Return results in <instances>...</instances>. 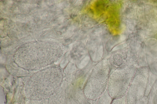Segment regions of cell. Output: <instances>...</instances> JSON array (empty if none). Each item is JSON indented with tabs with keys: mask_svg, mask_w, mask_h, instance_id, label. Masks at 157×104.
Instances as JSON below:
<instances>
[{
	"mask_svg": "<svg viewBox=\"0 0 157 104\" xmlns=\"http://www.w3.org/2000/svg\"><path fill=\"white\" fill-rule=\"evenodd\" d=\"M111 101V98L107 94H105L100 98L98 104H110Z\"/></svg>",
	"mask_w": 157,
	"mask_h": 104,
	"instance_id": "obj_1",
	"label": "cell"
},
{
	"mask_svg": "<svg viewBox=\"0 0 157 104\" xmlns=\"http://www.w3.org/2000/svg\"><path fill=\"white\" fill-rule=\"evenodd\" d=\"M112 104H125V99L124 98L116 99L113 101Z\"/></svg>",
	"mask_w": 157,
	"mask_h": 104,
	"instance_id": "obj_2",
	"label": "cell"
},
{
	"mask_svg": "<svg viewBox=\"0 0 157 104\" xmlns=\"http://www.w3.org/2000/svg\"><path fill=\"white\" fill-rule=\"evenodd\" d=\"M45 82H45V81H44V83H45ZM44 85H46L45 84H44ZM46 85L47 86V85Z\"/></svg>",
	"mask_w": 157,
	"mask_h": 104,
	"instance_id": "obj_3",
	"label": "cell"
}]
</instances>
